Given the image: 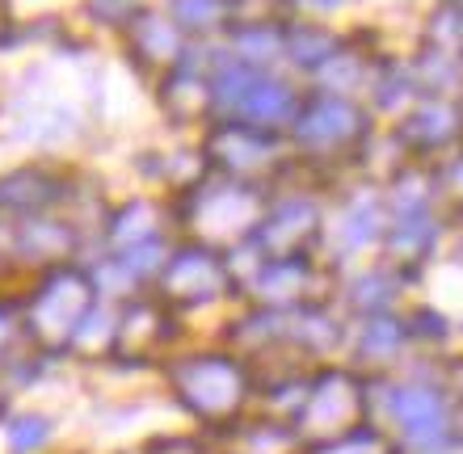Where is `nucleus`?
<instances>
[{
    "mask_svg": "<svg viewBox=\"0 0 463 454\" xmlns=\"http://www.w3.org/2000/svg\"><path fill=\"white\" fill-rule=\"evenodd\" d=\"M421 97V88H417V76L409 68V60H392V55H379L375 60V72H371V85H366V106L375 118H401L413 101Z\"/></svg>",
    "mask_w": 463,
    "mask_h": 454,
    "instance_id": "obj_21",
    "label": "nucleus"
},
{
    "mask_svg": "<svg viewBox=\"0 0 463 454\" xmlns=\"http://www.w3.org/2000/svg\"><path fill=\"white\" fill-rule=\"evenodd\" d=\"M152 291L185 320L215 311V307L241 303V286H236V273L228 265V253L198 245V240H182V236L173 240Z\"/></svg>",
    "mask_w": 463,
    "mask_h": 454,
    "instance_id": "obj_5",
    "label": "nucleus"
},
{
    "mask_svg": "<svg viewBox=\"0 0 463 454\" xmlns=\"http://www.w3.org/2000/svg\"><path fill=\"white\" fill-rule=\"evenodd\" d=\"M85 227L60 210V215H34V219H22L13 227L9 245H13V257L25 261L34 273L51 270V265H63V261H76L80 248H85Z\"/></svg>",
    "mask_w": 463,
    "mask_h": 454,
    "instance_id": "obj_17",
    "label": "nucleus"
},
{
    "mask_svg": "<svg viewBox=\"0 0 463 454\" xmlns=\"http://www.w3.org/2000/svg\"><path fill=\"white\" fill-rule=\"evenodd\" d=\"M337 286H342V270L329 265L320 253H307V257H261V265L244 283L241 303L295 311V307L307 303H337Z\"/></svg>",
    "mask_w": 463,
    "mask_h": 454,
    "instance_id": "obj_12",
    "label": "nucleus"
},
{
    "mask_svg": "<svg viewBox=\"0 0 463 454\" xmlns=\"http://www.w3.org/2000/svg\"><path fill=\"white\" fill-rule=\"evenodd\" d=\"M269 194L274 190H266V185H249L236 181V177H223V172H207L190 190L173 194L177 236L220 248V253H232V248L253 240L257 223L266 215Z\"/></svg>",
    "mask_w": 463,
    "mask_h": 454,
    "instance_id": "obj_3",
    "label": "nucleus"
},
{
    "mask_svg": "<svg viewBox=\"0 0 463 454\" xmlns=\"http://www.w3.org/2000/svg\"><path fill=\"white\" fill-rule=\"evenodd\" d=\"M304 454H401V446L392 442L379 425L363 421V425H354L350 433H337V438H329V442L304 446Z\"/></svg>",
    "mask_w": 463,
    "mask_h": 454,
    "instance_id": "obj_26",
    "label": "nucleus"
},
{
    "mask_svg": "<svg viewBox=\"0 0 463 454\" xmlns=\"http://www.w3.org/2000/svg\"><path fill=\"white\" fill-rule=\"evenodd\" d=\"M156 370L173 404L215 433L244 425L249 408L261 395L253 362L228 345H182Z\"/></svg>",
    "mask_w": 463,
    "mask_h": 454,
    "instance_id": "obj_1",
    "label": "nucleus"
},
{
    "mask_svg": "<svg viewBox=\"0 0 463 454\" xmlns=\"http://www.w3.org/2000/svg\"><path fill=\"white\" fill-rule=\"evenodd\" d=\"M409 273H401L388 261H366L358 270H342L337 307L345 316H371V311H401V299L409 291Z\"/></svg>",
    "mask_w": 463,
    "mask_h": 454,
    "instance_id": "obj_19",
    "label": "nucleus"
},
{
    "mask_svg": "<svg viewBox=\"0 0 463 454\" xmlns=\"http://www.w3.org/2000/svg\"><path fill=\"white\" fill-rule=\"evenodd\" d=\"M413 345L404 311H371V316H350V349L358 370H388L404 357V349Z\"/></svg>",
    "mask_w": 463,
    "mask_h": 454,
    "instance_id": "obj_20",
    "label": "nucleus"
},
{
    "mask_svg": "<svg viewBox=\"0 0 463 454\" xmlns=\"http://www.w3.org/2000/svg\"><path fill=\"white\" fill-rule=\"evenodd\" d=\"M388 227V202H383V185L366 181V177H350L333 190L329 198V219H325V248L320 257L345 270L350 261L379 253Z\"/></svg>",
    "mask_w": 463,
    "mask_h": 454,
    "instance_id": "obj_10",
    "label": "nucleus"
},
{
    "mask_svg": "<svg viewBox=\"0 0 463 454\" xmlns=\"http://www.w3.org/2000/svg\"><path fill=\"white\" fill-rule=\"evenodd\" d=\"M329 194L307 181L279 185L266 202V215L253 232V248L261 257H307L325 248Z\"/></svg>",
    "mask_w": 463,
    "mask_h": 454,
    "instance_id": "obj_8",
    "label": "nucleus"
},
{
    "mask_svg": "<svg viewBox=\"0 0 463 454\" xmlns=\"http://www.w3.org/2000/svg\"><path fill=\"white\" fill-rule=\"evenodd\" d=\"M144 454H211V442L203 433H165L152 438Z\"/></svg>",
    "mask_w": 463,
    "mask_h": 454,
    "instance_id": "obj_30",
    "label": "nucleus"
},
{
    "mask_svg": "<svg viewBox=\"0 0 463 454\" xmlns=\"http://www.w3.org/2000/svg\"><path fill=\"white\" fill-rule=\"evenodd\" d=\"M455 106H459V118H463V93H459V97H455Z\"/></svg>",
    "mask_w": 463,
    "mask_h": 454,
    "instance_id": "obj_34",
    "label": "nucleus"
},
{
    "mask_svg": "<svg viewBox=\"0 0 463 454\" xmlns=\"http://www.w3.org/2000/svg\"><path fill=\"white\" fill-rule=\"evenodd\" d=\"M442 5H463V0H442Z\"/></svg>",
    "mask_w": 463,
    "mask_h": 454,
    "instance_id": "obj_35",
    "label": "nucleus"
},
{
    "mask_svg": "<svg viewBox=\"0 0 463 454\" xmlns=\"http://www.w3.org/2000/svg\"><path fill=\"white\" fill-rule=\"evenodd\" d=\"M383 392V412L413 450H442L455 442L451 392L434 379H371Z\"/></svg>",
    "mask_w": 463,
    "mask_h": 454,
    "instance_id": "obj_11",
    "label": "nucleus"
},
{
    "mask_svg": "<svg viewBox=\"0 0 463 454\" xmlns=\"http://www.w3.org/2000/svg\"><path fill=\"white\" fill-rule=\"evenodd\" d=\"M451 219L442 210H417V215H388L383 240H379V261L396 265L417 283V273L442 253Z\"/></svg>",
    "mask_w": 463,
    "mask_h": 454,
    "instance_id": "obj_16",
    "label": "nucleus"
},
{
    "mask_svg": "<svg viewBox=\"0 0 463 454\" xmlns=\"http://www.w3.org/2000/svg\"><path fill=\"white\" fill-rule=\"evenodd\" d=\"M404 324H409V337L413 345H447L455 332V320L434 303H413L404 307Z\"/></svg>",
    "mask_w": 463,
    "mask_h": 454,
    "instance_id": "obj_27",
    "label": "nucleus"
},
{
    "mask_svg": "<svg viewBox=\"0 0 463 454\" xmlns=\"http://www.w3.org/2000/svg\"><path fill=\"white\" fill-rule=\"evenodd\" d=\"M185 316H177L156 291H135L114 303V345L110 362L127 370L160 366L169 354L182 349Z\"/></svg>",
    "mask_w": 463,
    "mask_h": 454,
    "instance_id": "obj_9",
    "label": "nucleus"
},
{
    "mask_svg": "<svg viewBox=\"0 0 463 454\" xmlns=\"http://www.w3.org/2000/svg\"><path fill=\"white\" fill-rule=\"evenodd\" d=\"M417 76V88L421 97H459L463 93V55L447 47H434V42H421L417 55L409 60Z\"/></svg>",
    "mask_w": 463,
    "mask_h": 454,
    "instance_id": "obj_25",
    "label": "nucleus"
},
{
    "mask_svg": "<svg viewBox=\"0 0 463 454\" xmlns=\"http://www.w3.org/2000/svg\"><path fill=\"white\" fill-rule=\"evenodd\" d=\"M379 131V118L371 114L363 97H342V93H320L307 88L304 106L295 114L287 144H291L295 160L304 177L317 190L333 194L342 181L354 177V164Z\"/></svg>",
    "mask_w": 463,
    "mask_h": 454,
    "instance_id": "obj_2",
    "label": "nucleus"
},
{
    "mask_svg": "<svg viewBox=\"0 0 463 454\" xmlns=\"http://www.w3.org/2000/svg\"><path fill=\"white\" fill-rule=\"evenodd\" d=\"M392 135L409 160H442L463 144V118L455 97H417L409 110L392 123Z\"/></svg>",
    "mask_w": 463,
    "mask_h": 454,
    "instance_id": "obj_15",
    "label": "nucleus"
},
{
    "mask_svg": "<svg viewBox=\"0 0 463 454\" xmlns=\"http://www.w3.org/2000/svg\"><path fill=\"white\" fill-rule=\"evenodd\" d=\"M459 55H463V34H459Z\"/></svg>",
    "mask_w": 463,
    "mask_h": 454,
    "instance_id": "obj_36",
    "label": "nucleus"
},
{
    "mask_svg": "<svg viewBox=\"0 0 463 454\" xmlns=\"http://www.w3.org/2000/svg\"><path fill=\"white\" fill-rule=\"evenodd\" d=\"M282 30H287V22H274V17H236V25L220 42L232 60L253 63V68H274V63H282Z\"/></svg>",
    "mask_w": 463,
    "mask_h": 454,
    "instance_id": "obj_23",
    "label": "nucleus"
},
{
    "mask_svg": "<svg viewBox=\"0 0 463 454\" xmlns=\"http://www.w3.org/2000/svg\"><path fill=\"white\" fill-rule=\"evenodd\" d=\"M80 185L72 172L51 169V164H17L0 172V215L9 219H34V215H60L76 207Z\"/></svg>",
    "mask_w": 463,
    "mask_h": 454,
    "instance_id": "obj_14",
    "label": "nucleus"
},
{
    "mask_svg": "<svg viewBox=\"0 0 463 454\" xmlns=\"http://www.w3.org/2000/svg\"><path fill=\"white\" fill-rule=\"evenodd\" d=\"M122 38H127V60H131L147 80H160V76L169 72V68H177V63L185 60V51H190V38L177 30V22H173L165 9H152V5L139 9L131 22H127Z\"/></svg>",
    "mask_w": 463,
    "mask_h": 454,
    "instance_id": "obj_18",
    "label": "nucleus"
},
{
    "mask_svg": "<svg viewBox=\"0 0 463 454\" xmlns=\"http://www.w3.org/2000/svg\"><path fill=\"white\" fill-rule=\"evenodd\" d=\"M299 5H307V9H317V13H333V9H342L345 0H299Z\"/></svg>",
    "mask_w": 463,
    "mask_h": 454,
    "instance_id": "obj_33",
    "label": "nucleus"
},
{
    "mask_svg": "<svg viewBox=\"0 0 463 454\" xmlns=\"http://www.w3.org/2000/svg\"><path fill=\"white\" fill-rule=\"evenodd\" d=\"M51 442V421L43 412H22L9 421V450L13 454H34Z\"/></svg>",
    "mask_w": 463,
    "mask_h": 454,
    "instance_id": "obj_29",
    "label": "nucleus"
},
{
    "mask_svg": "<svg viewBox=\"0 0 463 454\" xmlns=\"http://www.w3.org/2000/svg\"><path fill=\"white\" fill-rule=\"evenodd\" d=\"M89 9H93V17H98L101 25L127 30V22H131L139 9H147V5L144 0H89Z\"/></svg>",
    "mask_w": 463,
    "mask_h": 454,
    "instance_id": "obj_31",
    "label": "nucleus"
},
{
    "mask_svg": "<svg viewBox=\"0 0 463 454\" xmlns=\"http://www.w3.org/2000/svg\"><path fill=\"white\" fill-rule=\"evenodd\" d=\"M160 9L177 22V30L190 42H220L241 17L236 0H165Z\"/></svg>",
    "mask_w": 463,
    "mask_h": 454,
    "instance_id": "obj_24",
    "label": "nucleus"
},
{
    "mask_svg": "<svg viewBox=\"0 0 463 454\" xmlns=\"http://www.w3.org/2000/svg\"><path fill=\"white\" fill-rule=\"evenodd\" d=\"M434 177H439V202L442 215L451 223H463V144L434 160Z\"/></svg>",
    "mask_w": 463,
    "mask_h": 454,
    "instance_id": "obj_28",
    "label": "nucleus"
},
{
    "mask_svg": "<svg viewBox=\"0 0 463 454\" xmlns=\"http://www.w3.org/2000/svg\"><path fill=\"white\" fill-rule=\"evenodd\" d=\"M173 240H177V207H173V194H160V190H139L110 202L98 227L101 253L173 245Z\"/></svg>",
    "mask_w": 463,
    "mask_h": 454,
    "instance_id": "obj_13",
    "label": "nucleus"
},
{
    "mask_svg": "<svg viewBox=\"0 0 463 454\" xmlns=\"http://www.w3.org/2000/svg\"><path fill=\"white\" fill-rule=\"evenodd\" d=\"M371 412V379L358 366L320 362L307 375V392L299 412L291 417V430L304 446L329 442L337 433H350Z\"/></svg>",
    "mask_w": 463,
    "mask_h": 454,
    "instance_id": "obj_7",
    "label": "nucleus"
},
{
    "mask_svg": "<svg viewBox=\"0 0 463 454\" xmlns=\"http://www.w3.org/2000/svg\"><path fill=\"white\" fill-rule=\"evenodd\" d=\"M98 303H101L98 278H93V270H89L85 261L51 265V270H43L30 283V291L22 299L25 341L47 357L72 354L76 337H80L85 320L93 316Z\"/></svg>",
    "mask_w": 463,
    "mask_h": 454,
    "instance_id": "obj_4",
    "label": "nucleus"
},
{
    "mask_svg": "<svg viewBox=\"0 0 463 454\" xmlns=\"http://www.w3.org/2000/svg\"><path fill=\"white\" fill-rule=\"evenodd\" d=\"M17 341H25L22 329V303L17 299H0V357L9 354Z\"/></svg>",
    "mask_w": 463,
    "mask_h": 454,
    "instance_id": "obj_32",
    "label": "nucleus"
},
{
    "mask_svg": "<svg viewBox=\"0 0 463 454\" xmlns=\"http://www.w3.org/2000/svg\"><path fill=\"white\" fill-rule=\"evenodd\" d=\"M198 148L207 156L211 172H223V177H236V181L279 190L295 177V152L287 144V135H279V131L215 118L198 135Z\"/></svg>",
    "mask_w": 463,
    "mask_h": 454,
    "instance_id": "obj_6",
    "label": "nucleus"
},
{
    "mask_svg": "<svg viewBox=\"0 0 463 454\" xmlns=\"http://www.w3.org/2000/svg\"><path fill=\"white\" fill-rule=\"evenodd\" d=\"M342 47H345V38L320 22H287V30H282V60L291 63L299 76H307V80Z\"/></svg>",
    "mask_w": 463,
    "mask_h": 454,
    "instance_id": "obj_22",
    "label": "nucleus"
}]
</instances>
